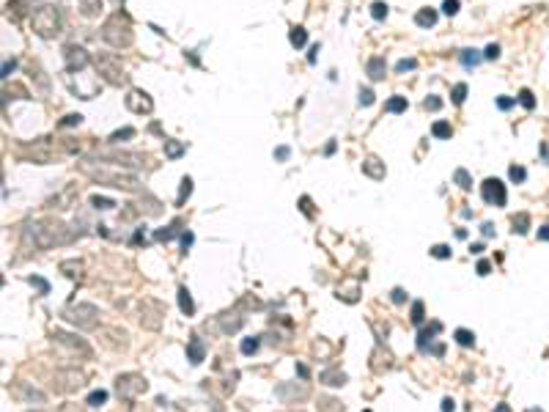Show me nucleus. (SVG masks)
<instances>
[{
	"label": "nucleus",
	"instance_id": "f257e3e1",
	"mask_svg": "<svg viewBox=\"0 0 549 412\" xmlns=\"http://www.w3.org/2000/svg\"><path fill=\"white\" fill-rule=\"evenodd\" d=\"M74 234L69 231L63 223H28L25 226V242L33 245L36 250H50L55 245H66L72 242Z\"/></svg>",
	"mask_w": 549,
	"mask_h": 412
},
{
	"label": "nucleus",
	"instance_id": "f03ea898",
	"mask_svg": "<svg viewBox=\"0 0 549 412\" xmlns=\"http://www.w3.org/2000/svg\"><path fill=\"white\" fill-rule=\"evenodd\" d=\"M80 168H83L91 179H96L99 184H110V187H118V190H126V192H138L140 190L138 176H132V173H118V170L96 168V165H91V162H83Z\"/></svg>",
	"mask_w": 549,
	"mask_h": 412
},
{
	"label": "nucleus",
	"instance_id": "7ed1b4c3",
	"mask_svg": "<svg viewBox=\"0 0 549 412\" xmlns=\"http://www.w3.org/2000/svg\"><path fill=\"white\" fill-rule=\"evenodd\" d=\"M102 39L107 41L110 47L121 50V47H129L132 44V25H129V17L126 14H113L107 22L102 25Z\"/></svg>",
	"mask_w": 549,
	"mask_h": 412
},
{
	"label": "nucleus",
	"instance_id": "20e7f679",
	"mask_svg": "<svg viewBox=\"0 0 549 412\" xmlns=\"http://www.w3.org/2000/svg\"><path fill=\"white\" fill-rule=\"evenodd\" d=\"M31 22H33V31L39 36L50 39L61 31V14H58L55 6H39V9L31 11Z\"/></svg>",
	"mask_w": 549,
	"mask_h": 412
},
{
	"label": "nucleus",
	"instance_id": "39448f33",
	"mask_svg": "<svg viewBox=\"0 0 549 412\" xmlns=\"http://www.w3.org/2000/svg\"><path fill=\"white\" fill-rule=\"evenodd\" d=\"M63 319L69 322V325L80 327V330H93L99 325V308L91 302H77V305H69V308H63Z\"/></svg>",
	"mask_w": 549,
	"mask_h": 412
},
{
	"label": "nucleus",
	"instance_id": "423d86ee",
	"mask_svg": "<svg viewBox=\"0 0 549 412\" xmlns=\"http://www.w3.org/2000/svg\"><path fill=\"white\" fill-rule=\"evenodd\" d=\"M146 390H149V382H146V376H140V374H121L118 379H115V393H118L121 398H126V401L143 396Z\"/></svg>",
	"mask_w": 549,
	"mask_h": 412
},
{
	"label": "nucleus",
	"instance_id": "0eeeda50",
	"mask_svg": "<svg viewBox=\"0 0 549 412\" xmlns=\"http://www.w3.org/2000/svg\"><path fill=\"white\" fill-rule=\"evenodd\" d=\"M96 72L102 74V77L107 80L110 85H124V82H126L124 69H121L118 58H113V55H102V58H96Z\"/></svg>",
	"mask_w": 549,
	"mask_h": 412
},
{
	"label": "nucleus",
	"instance_id": "6e6552de",
	"mask_svg": "<svg viewBox=\"0 0 549 412\" xmlns=\"http://www.w3.org/2000/svg\"><path fill=\"white\" fill-rule=\"evenodd\" d=\"M481 195L486 203L492 206H505L508 203V192H505V184L500 179H486L481 184Z\"/></svg>",
	"mask_w": 549,
	"mask_h": 412
},
{
	"label": "nucleus",
	"instance_id": "1a4fd4ad",
	"mask_svg": "<svg viewBox=\"0 0 549 412\" xmlns=\"http://www.w3.org/2000/svg\"><path fill=\"white\" fill-rule=\"evenodd\" d=\"M83 385H85V376L77 368H63L55 374V390H61V393H72Z\"/></svg>",
	"mask_w": 549,
	"mask_h": 412
},
{
	"label": "nucleus",
	"instance_id": "9d476101",
	"mask_svg": "<svg viewBox=\"0 0 549 412\" xmlns=\"http://www.w3.org/2000/svg\"><path fill=\"white\" fill-rule=\"evenodd\" d=\"M63 58H66V72L74 74V72H83L85 66L91 63V55L83 50V47H66V52H63Z\"/></svg>",
	"mask_w": 549,
	"mask_h": 412
},
{
	"label": "nucleus",
	"instance_id": "9b49d317",
	"mask_svg": "<svg viewBox=\"0 0 549 412\" xmlns=\"http://www.w3.org/2000/svg\"><path fill=\"white\" fill-rule=\"evenodd\" d=\"M126 108L132 110V113H151V110H154V102H151V96L146 91H140V88H132L129 93H126Z\"/></svg>",
	"mask_w": 549,
	"mask_h": 412
},
{
	"label": "nucleus",
	"instance_id": "f8f14e48",
	"mask_svg": "<svg viewBox=\"0 0 549 412\" xmlns=\"http://www.w3.org/2000/svg\"><path fill=\"white\" fill-rule=\"evenodd\" d=\"M203 355H206V346H203V341L198 338V335H192L190 344H187V360L198 366V363L203 360Z\"/></svg>",
	"mask_w": 549,
	"mask_h": 412
},
{
	"label": "nucleus",
	"instance_id": "ddd939ff",
	"mask_svg": "<svg viewBox=\"0 0 549 412\" xmlns=\"http://www.w3.org/2000/svg\"><path fill=\"white\" fill-rule=\"evenodd\" d=\"M440 330H442L440 322H431V325L426 327V330H420V335H418V349H420V352H429L431 338H434V335L440 333Z\"/></svg>",
	"mask_w": 549,
	"mask_h": 412
},
{
	"label": "nucleus",
	"instance_id": "4468645a",
	"mask_svg": "<svg viewBox=\"0 0 549 412\" xmlns=\"http://www.w3.org/2000/svg\"><path fill=\"white\" fill-rule=\"evenodd\" d=\"M363 173H368L371 179H384V162H379L376 157H365L363 160Z\"/></svg>",
	"mask_w": 549,
	"mask_h": 412
},
{
	"label": "nucleus",
	"instance_id": "2eb2a0df",
	"mask_svg": "<svg viewBox=\"0 0 549 412\" xmlns=\"http://www.w3.org/2000/svg\"><path fill=\"white\" fill-rule=\"evenodd\" d=\"M365 69H368V77H371V80H382V77H384V69H387V66H384V58L376 55V58H371V61H368Z\"/></svg>",
	"mask_w": 549,
	"mask_h": 412
},
{
	"label": "nucleus",
	"instance_id": "dca6fc26",
	"mask_svg": "<svg viewBox=\"0 0 549 412\" xmlns=\"http://www.w3.org/2000/svg\"><path fill=\"white\" fill-rule=\"evenodd\" d=\"M179 308H182L184 316H192V314H195V302H192L190 291H187L184 286H179Z\"/></svg>",
	"mask_w": 549,
	"mask_h": 412
},
{
	"label": "nucleus",
	"instance_id": "f3484780",
	"mask_svg": "<svg viewBox=\"0 0 549 412\" xmlns=\"http://www.w3.org/2000/svg\"><path fill=\"white\" fill-rule=\"evenodd\" d=\"M321 382L332 387H341V385H346V374L343 371H321Z\"/></svg>",
	"mask_w": 549,
	"mask_h": 412
},
{
	"label": "nucleus",
	"instance_id": "a211bd4d",
	"mask_svg": "<svg viewBox=\"0 0 549 412\" xmlns=\"http://www.w3.org/2000/svg\"><path fill=\"white\" fill-rule=\"evenodd\" d=\"M415 22H418L420 28H431L437 22V11L434 9H420L418 14H415Z\"/></svg>",
	"mask_w": 549,
	"mask_h": 412
},
{
	"label": "nucleus",
	"instance_id": "6ab92c4d",
	"mask_svg": "<svg viewBox=\"0 0 549 412\" xmlns=\"http://www.w3.org/2000/svg\"><path fill=\"white\" fill-rule=\"evenodd\" d=\"M289 41H291V47H305V41H308V31L305 28H300V25H294L291 28V33H289Z\"/></svg>",
	"mask_w": 549,
	"mask_h": 412
},
{
	"label": "nucleus",
	"instance_id": "aec40b11",
	"mask_svg": "<svg viewBox=\"0 0 549 412\" xmlns=\"http://www.w3.org/2000/svg\"><path fill=\"white\" fill-rule=\"evenodd\" d=\"M431 135H434L437 140H448V138L453 135V127H451L448 121H437L434 127H431Z\"/></svg>",
	"mask_w": 549,
	"mask_h": 412
},
{
	"label": "nucleus",
	"instance_id": "412c9836",
	"mask_svg": "<svg viewBox=\"0 0 549 412\" xmlns=\"http://www.w3.org/2000/svg\"><path fill=\"white\" fill-rule=\"evenodd\" d=\"M453 338H456V344L461 346H475V333H470V330L459 327L456 333H453Z\"/></svg>",
	"mask_w": 549,
	"mask_h": 412
},
{
	"label": "nucleus",
	"instance_id": "4be33fe9",
	"mask_svg": "<svg viewBox=\"0 0 549 412\" xmlns=\"http://www.w3.org/2000/svg\"><path fill=\"white\" fill-rule=\"evenodd\" d=\"M461 63H464L467 69H475L478 63H481V55H478V50H461Z\"/></svg>",
	"mask_w": 549,
	"mask_h": 412
},
{
	"label": "nucleus",
	"instance_id": "5701e85b",
	"mask_svg": "<svg viewBox=\"0 0 549 412\" xmlns=\"http://www.w3.org/2000/svg\"><path fill=\"white\" fill-rule=\"evenodd\" d=\"M453 181L461 187V190H470L472 187V176H470V170H464V168H459L456 173H453Z\"/></svg>",
	"mask_w": 549,
	"mask_h": 412
},
{
	"label": "nucleus",
	"instance_id": "b1692460",
	"mask_svg": "<svg viewBox=\"0 0 549 412\" xmlns=\"http://www.w3.org/2000/svg\"><path fill=\"white\" fill-rule=\"evenodd\" d=\"M192 195V179L190 176H184L182 179V190H179V198H176V206H184V201Z\"/></svg>",
	"mask_w": 549,
	"mask_h": 412
},
{
	"label": "nucleus",
	"instance_id": "393cba45",
	"mask_svg": "<svg viewBox=\"0 0 549 412\" xmlns=\"http://www.w3.org/2000/svg\"><path fill=\"white\" fill-rule=\"evenodd\" d=\"M409 108V102H406V96H393L387 102V113H404V110Z\"/></svg>",
	"mask_w": 549,
	"mask_h": 412
},
{
	"label": "nucleus",
	"instance_id": "a878e982",
	"mask_svg": "<svg viewBox=\"0 0 549 412\" xmlns=\"http://www.w3.org/2000/svg\"><path fill=\"white\" fill-rule=\"evenodd\" d=\"M182 154H184V146H182V143H176V140H165V157L179 160Z\"/></svg>",
	"mask_w": 549,
	"mask_h": 412
},
{
	"label": "nucleus",
	"instance_id": "bb28decb",
	"mask_svg": "<svg viewBox=\"0 0 549 412\" xmlns=\"http://www.w3.org/2000/svg\"><path fill=\"white\" fill-rule=\"evenodd\" d=\"M176 228H179V223H173V226L160 228V231L154 234V239H157V242H168V239H173V237H176Z\"/></svg>",
	"mask_w": 549,
	"mask_h": 412
},
{
	"label": "nucleus",
	"instance_id": "cd10ccee",
	"mask_svg": "<svg viewBox=\"0 0 549 412\" xmlns=\"http://www.w3.org/2000/svg\"><path fill=\"white\" fill-rule=\"evenodd\" d=\"M104 401H107V390H93V393H88V398H85L88 407H102Z\"/></svg>",
	"mask_w": 549,
	"mask_h": 412
},
{
	"label": "nucleus",
	"instance_id": "c85d7f7f",
	"mask_svg": "<svg viewBox=\"0 0 549 412\" xmlns=\"http://www.w3.org/2000/svg\"><path fill=\"white\" fill-rule=\"evenodd\" d=\"M258 344H261V341L255 338V335H250V338L242 341V346H239V349H242V355H255V352H258Z\"/></svg>",
	"mask_w": 549,
	"mask_h": 412
},
{
	"label": "nucleus",
	"instance_id": "c756f323",
	"mask_svg": "<svg viewBox=\"0 0 549 412\" xmlns=\"http://www.w3.org/2000/svg\"><path fill=\"white\" fill-rule=\"evenodd\" d=\"M530 228V217L527 215H516L513 217V234H527Z\"/></svg>",
	"mask_w": 549,
	"mask_h": 412
},
{
	"label": "nucleus",
	"instance_id": "7c9ffc66",
	"mask_svg": "<svg viewBox=\"0 0 549 412\" xmlns=\"http://www.w3.org/2000/svg\"><path fill=\"white\" fill-rule=\"evenodd\" d=\"M451 99H453V105H461L467 99V85H464V82H456V85H453Z\"/></svg>",
	"mask_w": 549,
	"mask_h": 412
},
{
	"label": "nucleus",
	"instance_id": "2f4dec72",
	"mask_svg": "<svg viewBox=\"0 0 549 412\" xmlns=\"http://www.w3.org/2000/svg\"><path fill=\"white\" fill-rule=\"evenodd\" d=\"M126 138H135V129L132 127H124V129H118V132H113L110 135V143H121V140H126Z\"/></svg>",
	"mask_w": 549,
	"mask_h": 412
},
{
	"label": "nucleus",
	"instance_id": "473e14b6",
	"mask_svg": "<svg viewBox=\"0 0 549 412\" xmlns=\"http://www.w3.org/2000/svg\"><path fill=\"white\" fill-rule=\"evenodd\" d=\"M61 269H63L66 275H72V278H74V275L83 272V261H63V264H61Z\"/></svg>",
	"mask_w": 549,
	"mask_h": 412
},
{
	"label": "nucleus",
	"instance_id": "72a5a7b5",
	"mask_svg": "<svg viewBox=\"0 0 549 412\" xmlns=\"http://www.w3.org/2000/svg\"><path fill=\"white\" fill-rule=\"evenodd\" d=\"M371 17H373V20H384V17H387V3L376 0V3L371 6Z\"/></svg>",
	"mask_w": 549,
	"mask_h": 412
},
{
	"label": "nucleus",
	"instance_id": "f704fd0d",
	"mask_svg": "<svg viewBox=\"0 0 549 412\" xmlns=\"http://www.w3.org/2000/svg\"><path fill=\"white\" fill-rule=\"evenodd\" d=\"M415 66H418V61H415V58H401V61L395 63V72L404 74V72H412Z\"/></svg>",
	"mask_w": 549,
	"mask_h": 412
},
{
	"label": "nucleus",
	"instance_id": "c9c22d12",
	"mask_svg": "<svg viewBox=\"0 0 549 412\" xmlns=\"http://www.w3.org/2000/svg\"><path fill=\"white\" fill-rule=\"evenodd\" d=\"M91 206H93V209H113L115 201H110V198H102V195H93V198H91Z\"/></svg>",
	"mask_w": 549,
	"mask_h": 412
},
{
	"label": "nucleus",
	"instance_id": "e433bc0d",
	"mask_svg": "<svg viewBox=\"0 0 549 412\" xmlns=\"http://www.w3.org/2000/svg\"><path fill=\"white\" fill-rule=\"evenodd\" d=\"M519 102H522V108H527V110L535 108V99H533V93H530L527 88H522V91H519Z\"/></svg>",
	"mask_w": 549,
	"mask_h": 412
},
{
	"label": "nucleus",
	"instance_id": "4c0bfd02",
	"mask_svg": "<svg viewBox=\"0 0 549 412\" xmlns=\"http://www.w3.org/2000/svg\"><path fill=\"white\" fill-rule=\"evenodd\" d=\"M423 319H426L423 316V302L418 299V302H412V325H423Z\"/></svg>",
	"mask_w": 549,
	"mask_h": 412
},
{
	"label": "nucleus",
	"instance_id": "58836bf2",
	"mask_svg": "<svg viewBox=\"0 0 549 412\" xmlns=\"http://www.w3.org/2000/svg\"><path fill=\"white\" fill-rule=\"evenodd\" d=\"M508 176H511V181H524V176H527V170L522 168V165H511V170H508Z\"/></svg>",
	"mask_w": 549,
	"mask_h": 412
},
{
	"label": "nucleus",
	"instance_id": "ea45409f",
	"mask_svg": "<svg viewBox=\"0 0 549 412\" xmlns=\"http://www.w3.org/2000/svg\"><path fill=\"white\" fill-rule=\"evenodd\" d=\"M431 256L434 258H451V247L448 245H434L431 247Z\"/></svg>",
	"mask_w": 549,
	"mask_h": 412
},
{
	"label": "nucleus",
	"instance_id": "a19ab883",
	"mask_svg": "<svg viewBox=\"0 0 549 412\" xmlns=\"http://www.w3.org/2000/svg\"><path fill=\"white\" fill-rule=\"evenodd\" d=\"M442 11H445L448 17H453L459 11V0H442Z\"/></svg>",
	"mask_w": 549,
	"mask_h": 412
},
{
	"label": "nucleus",
	"instance_id": "79ce46f5",
	"mask_svg": "<svg viewBox=\"0 0 549 412\" xmlns=\"http://www.w3.org/2000/svg\"><path fill=\"white\" fill-rule=\"evenodd\" d=\"M96 9H102V0H83V11H85V14H96Z\"/></svg>",
	"mask_w": 549,
	"mask_h": 412
},
{
	"label": "nucleus",
	"instance_id": "37998d69",
	"mask_svg": "<svg viewBox=\"0 0 549 412\" xmlns=\"http://www.w3.org/2000/svg\"><path fill=\"white\" fill-rule=\"evenodd\" d=\"M28 280H31L33 286H39V291H42V294H50V283H47L44 278H36V275H31Z\"/></svg>",
	"mask_w": 549,
	"mask_h": 412
},
{
	"label": "nucleus",
	"instance_id": "c03bdc74",
	"mask_svg": "<svg viewBox=\"0 0 549 412\" xmlns=\"http://www.w3.org/2000/svg\"><path fill=\"white\" fill-rule=\"evenodd\" d=\"M360 105H373V91L371 88H360Z\"/></svg>",
	"mask_w": 549,
	"mask_h": 412
},
{
	"label": "nucleus",
	"instance_id": "a18cd8bd",
	"mask_svg": "<svg viewBox=\"0 0 549 412\" xmlns=\"http://www.w3.org/2000/svg\"><path fill=\"white\" fill-rule=\"evenodd\" d=\"M483 58H486V61H497V58H500V47L497 44H489L486 52H483Z\"/></svg>",
	"mask_w": 549,
	"mask_h": 412
},
{
	"label": "nucleus",
	"instance_id": "49530a36",
	"mask_svg": "<svg viewBox=\"0 0 549 412\" xmlns=\"http://www.w3.org/2000/svg\"><path fill=\"white\" fill-rule=\"evenodd\" d=\"M423 108H426V110H440V108H442V99H440V96H429V99L423 102Z\"/></svg>",
	"mask_w": 549,
	"mask_h": 412
},
{
	"label": "nucleus",
	"instance_id": "de8ad7c7",
	"mask_svg": "<svg viewBox=\"0 0 549 412\" xmlns=\"http://www.w3.org/2000/svg\"><path fill=\"white\" fill-rule=\"evenodd\" d=\"M80 121H83V116H80V113H69L66 119H63V127H77Z\"/></svg>",
	"mask_w": 549,
	"mask_h": 412
},
{
	"label": "nucleus",
	"instance_id": "09e8293b",
	"mask_svg": "<svg viewBox=\"0 0 549 412\" xmlns=\"http://www.w3.org/2000/svg\"><path fill=\"white\" fill-rule=\"evenodd\" d=\"M513 105H516V99H511V96H500V99H497V108H500V110H511Z\"/></svg>",
	"mask_w": 549,
	"mask_h": 412
},
{
	"label": "nucleus",
	"instance_id": "8fccbe9b",
	"mask_svg": "<svg viewBox=\"0 0 549 412\" xmlns=\"http://www.w3.org/2000/svg\"><path fill=\"white\" fill-rule=\"evenodd\" d=\"M289 154H291V151H289V146H280V149H274V160H280V162H283V160H289Z\"/></svg>",
	"mask_w": 549,
	"mask_h": 412
},
{
	"label": "nucleus",
	"instance_id": "3c124183",
	"mask_svg": "<svg viewBox=\"0 0 549 412\" xmlns=\"http://www.w3.org/2000/svg\"><path fill=\"white\" fill-rule=\"evenodd\" d=\"M192 242H195V237H192V231H184V234H182V247H184V253H187V247H190Z\"/></svg>",
	"mask_w": 549,
	"mask_h": 412
},
{
	"label": "nucleus",
	"instance_id": "603ef678",
	"mask_svg": "<svg viewBox=\"0 0 549 412\" xmlns=\"http://www.w3.org/2000/svg\"><path fill=\"white\" fill-rule=\"evenodd\" d=\"M406 299V294H404V288H393V302L395 305H401Z\"/></svg>",
	"mask_w": 549,
	"mask_h": 412
},
{
	"label": "nucleus",
	"instance_id": "864d4df0",
	"mask_svg": "<svg viewBox=\"0 0 549 412\" xmlns=\"http://www.w3.org/2000/svg\"><path fill=\"white\" fill-rule=\"evenodd\" d=\"M14 69H17V61H14V58H11V61H6V63H3V77H9Z\"/></svg>",
	"mask_w": 549,
	"mask_h": 412
},
{
	"label": "nucleus",
	"instance_id": "5fc2aeb1",
	"mask_svg": "<svg viewBox=\"0 0 549 412\" xmlns=\"http://www.w3.org/2000/svg\"><path fill=\"white\" fill-rule=\"evenodd\" d=\"M456 409V401L453 398H442V412H453Z\"/></svg>",
	"mask_w": 549,
	"mask_h": 412
},
{
	"label": "nucleus",
	"instance_id": "6e6d98bb",
	"mask_svg": "<svg viewBox=\"0 0 549 412\" xmlns=\"http://www.w3.org/2000/svg\"><path fill=\"white\" fill-rule=\"evenodd\" d=\"M489 269H492L489 261H478V275H489Z\"/></svg>",
	"mask_w": 549,
	"mask_h": 412
},
{
	"label": "nucleus",
	"instance_id": "4d7b16f0",
	"mask_svg": "<svg viewBox=\"0 0 549 412\" xmlns=\"http://www.w3.org/2000/svg\"><path fill=\"white\" fill-rule=\"evenodd\" d=\"M481 231H483V237H492V234H494V226H492V223H483Z\"/></svg>",
	"mask_w": 549,
	"mask_h": 412
},
{
	"label": "nucleus",
	"instance_id": "13d9d810",
	"mask_svg": "<svg viewBox=\"0 0 549 412\" xmlns=\"http://www.w3.org/2000/svg\"><path fill=\"white\" fill-rule=\"evenodd\" d=\"M316 52H319V44H313L311 52H308V63H316Z\"/></svg>",
	"mask_w": 549,
	"mask_h": 412
},
{
	"label": "nucleus",
	"instance_id": "bf43d9fd",
	"mask_svg": "<svg viewBox=\"0 0 549 412\" xmlns=\"http://www.w3.org/2000/svg\"><path fill=\"white\" fill-rule=\"evenodd\" d=\"M538 239H544V242H549V226H541V228H538Z\"/></svg>",
	"mask_w": 549,
	"mask_h": 412
},
{
	"label": "nucleus",
	"instance_id": "052dcab7",
	"mask_svg": "<svg viewBox=\"0 0 549 412\" xmlns=\"http://www.w3.org/2000/svg\"><path fill=\"white\" fill-rule=\"evenodd\" d=\"M300 206H302V212H305V215H311V201H308V198H300Z\"/></svg>",
	"mask_w": 549,
	"mask_h": 412
},
{
	"label": "nucleus",
	"instance_id": "680f3d73",
	"mask_svg": "<svg viewBox=\"0 0 549 412\" xmlns=\"http://www.w3.org/2000/svg\"><path fill=\"white\" fill-rule=\"evenodd\" d=\"M470 253H475V256H478V253H483V245H481V242H475V245L470 247Z\"/></svg>",
	"mask_w": 549,
	"mask_h": 412
},
{
	"label": "nucleus",
	"instance_id": "e2e57ef3",
	"mask_svg": "<svg viewBox=\"0 0 549 412\" xmlns=\"http://www.w3.org/2000/svg\"><path fill=\"white\" fill-rule=\"evenodd\" d=\"M297 371H300L302 379H308V368H305V366H297Z\"/></svg>",
	"mask_w": 549,
	"mask_h": 412
},
{
	"label": "nucleus",
	"instance_id": "0e129e2a",
	"mask_svg": "<svg viewBox=\"0 0 549 412\" xmlns=\"http://www.w3.org/2000/svg\"><path fill=\"white\" fill-rule=\"evenodd\" d=\"M494 412H511V407H508V404H497V409Z\"/></svg>",
	"mask_w": 549,
	"mask_h": 412
}]
</instances>
